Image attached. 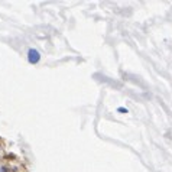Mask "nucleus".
Wrapping results in <instances>:
<instances>
[{"instance_id": "f257e3e1", "label": "nucleus", "mask_w": 172, "mask_h": 172, "mask_svg": "<svg viewBox=\"0 0 172 172\" xmlns=\"http://www.w3.org/2000/svg\"><path fill=\"white\" fill-rule=\"evenodd\" d=\"M39 61H41V52L38 49H35V48H31V49L28 51V62L35 65V64H38Z\"/></svg>"}, {"instance_id": "f03ea898", "label": "nucleus", "mask_w": 172, "mask_h": 172, "mask_svg": "<svg viewBox=\"0 0 172 172\" xmlns=\"http://www.w3.org/2000/svg\"><path fill=\"white\" fill-rule=\"evenodd\" d=\"M117 112L122 113V114H126V113H129V110H127V109H125V107H119V109H117Z\"/></svg>"}]
</instances>
